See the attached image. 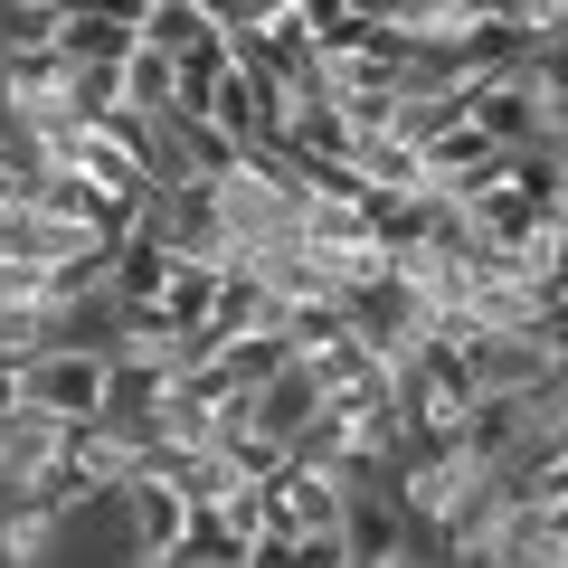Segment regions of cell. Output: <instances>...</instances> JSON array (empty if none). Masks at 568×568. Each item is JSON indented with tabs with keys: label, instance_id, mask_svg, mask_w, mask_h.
I'll return each instance as SVG.
<instances>
[{
	"label": "cell",
	"instance_id": "6da1fadb",
	"mask_svg": "<svg viewBox=\"0 0 568 568\" xmlns=\"http://www.w3.org/2000/svg\"><path fill=\"white\" fill-rule=\"evenodd\" d=\"M123 104H133V114H181V67H171L152 39L123 48Z\"/></svg>",
	"mask_w": 568,
	"mask_h": 568
},
{
	"label": "cell",
	"instance_id": "7a4b0ae2",
	"mask_svg": "<svg viewBox=\"0 0 568 568\" xmlns=\"http://www.w3.org/2000/svg\"><path fill=\"white\" fill-rule=\"evenodd\" d=\"M171 142H181V171H190V181H219V171L237 162V133H219L209 114H171Z\"/></svg>",
	"mask_w": 568,
	"mask_h": 568
},
{
	"label": "cell",
	"instance_id": "3957f363",
	"mask_svg": "<svg viewBox=\"0 0 568 568\" xmlns=\"http://www.w3.org/2000/svg\"><path fill=\"white\" fill-rule=\"evenodd\" d=\"M530 10H540V0H465V20H530ZM540 29V20H530Z\"/></svg>",
	"mask_w": 568,
	"mask_h": 568
}]
</instances>
